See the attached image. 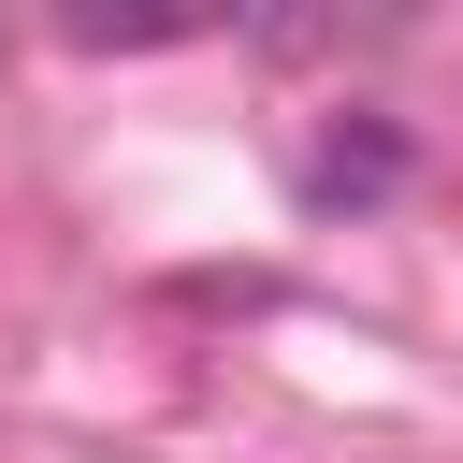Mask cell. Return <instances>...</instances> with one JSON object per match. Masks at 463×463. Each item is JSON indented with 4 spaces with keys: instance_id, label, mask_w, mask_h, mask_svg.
Wrapping results in <instances>:
<instances>
[{
    "instance_id": "cell-1",
    "label": "cell",
    "mask_w": 463,
    "mask_h": 463,
    "mask_svg": "<svg viewBox=\"0 0 463 463\" xmlns=\"http://www.w3.org/2000/svg\"><path fill=\"white\" fill-rule=\"evenodd\" d=\"M405 188V130L391 116H347L318 159H304V203H391Z\"/></svg>"
}]
</instances>
